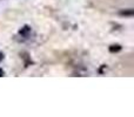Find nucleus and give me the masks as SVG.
<instances>
[{
	"mask_svg": "<svg viewBox=\"0 0 134 117\" xmlns=\"http://www.w3.org/2000/svg\"><path fill=\"white\" fill-rule=\"evenodd\" d=\"M30 33H31V27H28V26H25V27H23L19 30V34L23 38H27L30 35Z\"/></svg>",
	"mask_w": 134,
	"mask_h": 117,
	"instance_id": "1",
	"label": "nucleus"
},
{
	"mask_svg": "<svg viewBox=\"0 0 134 117\" xmlns=\"http://www.w3.org/2000/svg\"><path fill=\"white\" fill-rule=\"evenodd\" d=\"M2 59H4V54H1V53H0V61H1Z\"/></svg>",
	"mask_w": 134,
	"mask_h": 117,
	"instance_id": "2",
	"label": "nucleus"
},
{
	"mask_svg": "<svg viewBox=\"0 0 134 117\" xmlns=\"http://www.w3.org/2000/svg\"><path fill=\"white\" fill-rule=\"evenodd\" d=\"M4 75V71H2V69H0V76Z\"/></svg>",
	"mask_w": 134,
	"mask_h": 117,
	"instance_id": "3",
	"label": "nucleus"
}]
</instances>
